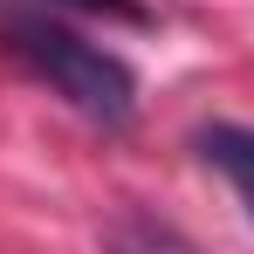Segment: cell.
<instances>
[{"label": "cell", "instance_id": "1", "mask_svg": "<svg viewBox=\"0 0 254 254\" xmlns=\"http://www.w3.org/2000/svg\"><path fill=\"white\" fill-rule=\"evenodd\" d=\"M0 35H7V48H14L69 110H83L89 124L124 130L130 117H137V76H130L124 55H110L103 42H83L76 28H62V21H48V14H7Z\"/></svg>", "mask_w": 254, "mask_h": 254}, {"label": "cell", "instance_id": "2", "mask_svg": "<svg viewBox=\"0 0 254 254\" xmlns=\"http://www.w3.org/2000/svg\"><path fill=\"white\" fill-rule=\"evenodd\" d=\"M199 158H206V165L248 199V213H254V130H241V124H206V130H199Z\"/></svg>", "mask_w": 254, "mask_h": 254}, {"label": "cell", "instance_id": "4", "mask_svg": "<svg viewBox=\"0 0 254 254\" xmlns=\"http://www.w3.org/2000/svg\"><path fill=\"white\" fill-rule=\"evenodd\" d=\"M48 7H83V14H110V21H130V28H151L144 0H48Z\"/></svg>", "mask_w": 254, "mask_h": 254}, {"label": "cell", "instance_id": "3", "mask_svg": "<svg viewBox=\"0 0 254 254\" xmlns=\"http://www.w3.org/2000/svg\"><path fill=\"white\" fill-rule=\"evenodd\" d=\"M103 254H199V248H192L186 234L158 227V220H124V227H110Z\"/></svg>", "mask_w": 254, "mask_h": 254}]
</instances>
